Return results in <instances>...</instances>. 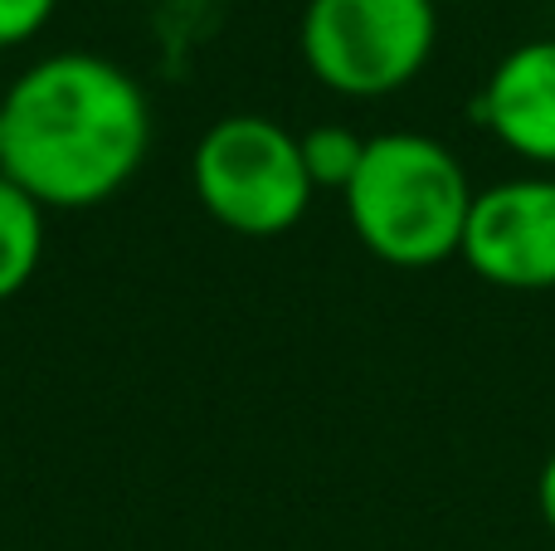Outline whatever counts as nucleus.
Returning <instances> with one entry per match:
<instances>
[{
    "label": "nucleus",
    "instance_id": "9d476101",
    "mask_svg": "<svg viewBox=\"0 0 555 551\" xmlns=\"http://www.w3.org/2000/svg\"><path fill=\"white\" fill-rule=\"evenodd\" d=\"M537 508L546 517V527L555 533V454L541 464V478H537Z\"/></svg>",
    "mask_w": 555,
    "mask_h": 551
},
{
    "label": "nucleus",
    "instance_id": "f03ea898",
    "mask_svg": "<svg viewBox=\"0 0 555 551\" xmlns=\"http://www.w3.org/2000/svg\"><path fill=\"white\" fill-rule=\"evenodd\" d=\"M463 162L424 132H380L341 191L356 240L395 269H434L463 249L473 210Z\"/></svg>",
    "mask_w": 555,
    "mask_h": 551
},
{
    "label": "nucleus",
    "instance_id": "9b49d317",
    "mask_svg": "<svg viewBox=\"0 0 555 551\" xmlns=\"http://www.w3.org/2000/svg\"><path fill=\"white\" fill-rule=\"evenodd\" d=\"M0 171H5V117H0Z\"/></svg>",
    "mask_w": 555,
    "mask_h": 551
},
{
    "label": "nucleus",
    "instance_id": "423d86ee",
    "mask_svg": "<svg viewBox=\"0 0 555 551\" xmlns=\"http://www.w3.org/2000/svg\"><path fill=\"white\" fill-rule=\"evenodd\" d=\"M478 117L512 156L555 166V39H527L492 68Z\"/></svg>",
    "mask_w": 555,
    "mask_h": 551
},
{
    "label": "nucleus",
    "instance_id": "7ed1b4c3",
    "mask_svg": "<svg viewBox=\"0 0 555 551\" xmlns=\"http://www.w3.org/2000/svg\"><path fill=\"white\" fill-rule=\"evenodd\" d=\"M191 181L210 220L244 240L287 234L312 205L302 146L263 113H230L205 127L191 156Z\"/></svg>",
    "mask_w": 555,
    "mask_h": 551
},
{
    "label": "nucleus",
    "instance_id": "f257e3e1",
    "mask_svg": "<svg viewBox=\"0 0 555 551\" xmlns=\"http://www.w3.org/2000/svg\"><path fill=\"white\" fill-rule=\"evenodd\" d=\"M5 176L44 210H93L146 162L152 107L122 64L103 54H49L0 98Z\"/></svg>",
    "mask_w": 555,
    "mask_h": 551
},
{
    "label": "nucleus",
    "instance_id": "f8f14e48",
    "mask_svg": "<svg viewBox=\"0 0 555 551\" xmlns=\"http://www.w3.org/2000/svg\"><path fill=\"white\" fill-rule=\"evenodd\" d=\"M434 5H453V0H434Z\"/></svg>",
    "mask_w": 555,
    "mask_h": 551
},
{
    "label": "nucleus",
    "instance_id": "0eeeda50",
    "mask_svg": "<svg viewBox=\"0 0 555 551\" xmlns=\"http://www.w3.org/2000/svg\"><path fill=\"white\" fill-rule=\"evenodd\" d=\"M44 259V205L0 171V303L15 298Z\"/></svg>",
    "mask_w": 555,
    "mask_h": 551
},
{
    "label": "nucleus",
    "instance_id": "1a4fd4ad",
    "mask_svg": "<svg viewBox=\"0 0 555 551\" xmlns=\"http://www.w3.org/2000/svg\"><path fill=\"white\" fill-rule=\"evenodd\" d=\"M59 0H0V49H15L49 25Z\"/></svg>",
    "mask_w": 555,
    "mask_h": 551
},
{
    "label": "nucleus",
    "instance_id": "20e7f679",
    "mask_svg": "<svg viewBox=\"0 0 555 551\" xmlns=\"http://www.w3.org/2000/svg\"><path fill=\"white\" fill-rule=\"evenodd\" d=\"M439 35L434 0H307L302 59L341 98H385L420 78Z\"/></svg>",
    "mask_w": 555,
    "mask_h": 551
},
{
    "label": "nucleus",
    "instance_id": "6e6552de",
    "mask_svg": "<svg viewBox=\"0 0 555 551\" xmlns=\"http://www.w3.org/2000/svg\"><path fill=\"white\" fill-rule=\"evenodd\" d=\"M365 142H371V137L351 132V127H341V123L307 127V132L297 137V146H302V166H307L312 191H346L351 176L361 171Z\"/></svg>",
    "mask_w": 555,
    "mask_h": 551
},
{
    "label": "nucleus",
    "instance_id": "39448f33",
    "mask_svg": "<svg viewBox=\"0 0 555 551\" xmlns=\"http://www.w3.org/2000/svg\"><path fill=\"white\" fill-rule=\"evenodd\" d=\"M459 259L492 289H555V176H512L473 195Z\"/></svg>",
    "mask_w": 555,
    "mask_h": 551
}]
</instances>
